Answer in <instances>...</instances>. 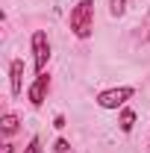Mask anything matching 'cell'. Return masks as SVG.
I'll list each match as a JSON object with an SVG mask.
<instances>
[{
    "instance_id": "6da1fadb",
    "label": "cell",
    "mask_w": 150,
    "mask_h": 153,
    "mask_svg": "<svg viewBox=\"0 0 150 153\" xmlns=\"http://www.w3.org/2000/svg\"><path fill=\"white\" fill-rule=\"evenodd\" d=\"M68 27H71V33L79 41L91 38V33H94V0H79L76 3L71 9V15H68Z\"/></svg>"
},
{
    "instance_id": "7a4b0ae2",
    "label": "cell",
    "mask_w": 150,
    "mask_h": 153,
    "mask_svg": "<svg viewBox=\"0 0 150 153\" xmlns=\"http://www.w3.org/2000/svg\"><path fill=\"white\" fill-rule=\"evenodd\" d=\"M132 94H135L132 85H115V88H106L97 94V106L106 112H121L127 106V100H132Z\"/></svg>"
},
{
    "instance_id": "3957f363",
    "label": "cell",
    "mask_w": 150,
    "mask_h": 153,
    "mask_svg": "<svg viewBox=\"0 0 150 153\" xmlns=\"http://www.w3.org/2000/svg\"><path fill=\"white\" fill-rule=\"evenodd\" d=\"M47 62H50V38L44 30H36L33 33V68H36V74H44Z\"/></svg>"
},
{
    "instance_id": "277c9868",
    "label": "cell",
    "mask_w": 150,
    "mask_h": 153,
    "mask_svg": "<svg viewBox=\"0 0 150 153\" xmlns=\"http://www.w3.org/2000/svg\"><path fill=\"white\" fill-rule=\"evenodd\" d=\"M47 91H50V76L47 71L44 74H36V79L30 82V88H27V97H30V103L33 106H44V100H47Z\"/></svg>"
},
{
    "instance_id": "5b68a950",
    "label": "cell",
    "mask_w": 150,
    "mask_h": 153,
    "mask_svg": "<svg viewBox=\"0 0 150 153\" xmlns=\"http://www.w3.org/2000/svg\"><path fill=\"white\" fill-rule=\"evenodd\" d=\"M9 88L15 97H21L24 91V62L21 59H12V65H9Z\"/></svg>"
},
{
    "instance_id": "8992f818",
    "label": "cell",
    "mask_w": 150,
    "mask_h": 153,
    "mask_svg": "<svg viewBox=\"0 0 150 153\" xmlns=\"http://www.w3.org/2000/svg\"><path fill=\"white\" fill-rule=\"evenodd\" d=\"M118 127H121V133H132V127H135V112L124 106V109L118 112Z\"/></svg>"
},
{
    "instance_id": "52a82bcc",
    "label": "cell",
    "mask_w": 150,
    "mask_h": 153,
    "mask_svg": "<svg viewBox=\"0 0 150 153\" xmlns=\"http://www.w3.org/2000/svg\"><path fill=\"white\" fill-rule=\"evenodd\" d=\"M18 115H12V112H6L3 118H0V130H3V135H15L18 133Z\"/></svg>"
},
{
    "instance_id": "ba28073f",
    "label": "cell",
    "mask_w": 150,
    "mask_h": 153,
    "mask_svg": "<svg viewBox=\"0 0 150 153\" xmlns=\"http://www.w3.org/2000/svg\"><path fill=\"white\" fill-rule=\"evenodd\" d=\"M127 12V0H109V15L112 18H121Z\"/></svg>"
},
{
    "instance_id": "9c48e42d",
    "label": "cell",
    "mask_w": 150,
    "mask_h": 153,
    "mask_svg": "<svg viewBox=\"0 0 150 153\" xmlns=\"http://www.w3.org/2000/svg\"><path fill=\"white\" fill-rule=\"evenodd\" d=\"M24 153H44V147H41V138H38V135H33V138H30V144H27V150Z\"/></svg>"
},
{
    "instance_id": "30bf717a",
    "label": "cell",
    "mask_w": 150,
    "mask_h": 153,
    "mask_svg": "<svg viewBox=\"0 0 150 153\" xmlns=\"http://www.w3.org/2000/svg\"><path fill=\"white\" fill-rule=\"evenodd\" d=\"M53 150H56V153H65V150H68V141H65V138H56V144H53Z\"/></svg>"
},
{
    "instance_id": "8fae6325",
    "label": "cell",
    "mask_w": 150,
    "mask_h": 153,
    "mask_svg": "<svg viewBox=\"0 0 150 153\" xmlns=\"http://www.w3.org/2000/svg\"><path fill=\"white\" fill-rule=\"evenodd\" d=\"M53 127H56V130H62V127H65V118H62V115H56V121H53Z\"/></svg>"
}]
</instances>
